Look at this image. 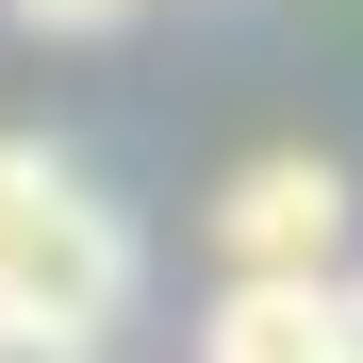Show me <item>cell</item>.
<instances>
[{
    "label": "cell",
    "mask_w": 363,
    "mask_h": 363,
    "mask_svg": "<svg viewBox=\"0 0 363 363\" xmlns=\"http://www.w3.org/2000/svg\"><path fill=\"white\" fill-rule=\"evenodd\" d=\"M116 314H133V215H116L50 133H0V330L83 363Z\"/></svg>",
    "instance_id": "6da1fadb"
},
{
    "label": "cell",
    "mask_w": 363,
    "mask_h": 363,
    "mask_svg": "<svg viewBox=\"0 0 363 363\" xmlns=\"http://www.w3.org/2000/svg\"><path fill=\"white\" fill-rule=\"evenodd\" d=\"M215 264L231 281H347V165L330 149H248L215 182Z\"/></svg>",
    "instance_id": "7a4b0ae2"
},
{
    "label": "cell",
    "mask_w": 363,
    "mask_h": 363,
    "mask_svg": "<svg viewBox=\"0 0 363 363\" xmlns=\"http://www.w3.org/2000/svg\"><path fill=\"white\" fill-rule=\"evenodd\" d=\"M199 363H347V281H231L199 314Z\"/></svg>",
    "instance_id": "3957f363"
},
{
    "label": "cell",
    "mask_w": 363,
    "mask_h": 363,
    "mask_svg": "<svg viewBox=\"0 0 363 363\" xmlns=\"http://www.w3.org/2000/svg\"><path fill=\"white\" fill-rule=\"evenodd\" d=\"M17 17H33V33H116L133 0H17Z\"/></svg>",
    "instance_id": "277c9868"
},
{
    "label": "cell",
    "mask_w": 363,
    "mask_h": 363,
    "mask_svg": "<svg viewBox=\"0 0 363 363\" xmlns=\"http://www.w3.org/2000/svg\"><path fill=\"white\" fill-rule=\"evenodd\" d=\"M347 363H363V281H347Z\"/></svg>",
    "instance_id": "5b68a950"
}]
</instances>
